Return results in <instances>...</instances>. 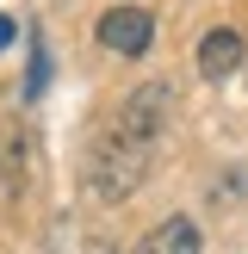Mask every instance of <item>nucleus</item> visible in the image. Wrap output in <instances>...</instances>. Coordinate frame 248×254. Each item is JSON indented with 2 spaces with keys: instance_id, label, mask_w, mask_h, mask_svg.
<instances>
[{
  "instance_id": "obj_4",
  "label": "nucleus",
  "mask_w": 248,
  "mask_h": 254,
  "mask_svg": "<svg viewBox=\"0 0 248 254\" xmlns=\"http://www.w3.org/2000/svg\"><path fill=\"white\" fill-rule=\"evenodd\" d=\"M136 254H198V223L192 217H161L155 230L136 242Z\"/></svg>"
},
{
  "instance_id": "obj_1",
  "label": "nucleus",
  "mask_w": 248,
  "mask_h": 254,
  "mask_svg": "<svg viewBox=\"0 0 248 254\" xmlns=\"http://www.w3.org/2000/svg\"><path fill=\"white\" fill-rule=\"evenodd\" d=\"M168 81H143L130 87V99H124L118 112H112V124L99 130L93 155H87V186H93L99 205H124V198L143 186L149 161H155V143L161 130H168Z\"/></svg>"
},
{
  "instance_id": "obj_2",
  "label": "nucleus",
  "mask_w": 248,
  "mask_h": 254,
  "mask_svg": "<svg viewBox=\"0 0 248 254\" xmlns=\"http://www.w3.org/2000/svg\"><path fill=\"white\" fill-rule=\"evenodd\" d=\"M99 44L112 56H143L155 44V19L143 6H112V12H99Z\"/></svg>"
},
{
  "instance_id": "obj_3",
  "label": "nucleus",
  "mask_w": 248,
  "mask_h": 254,
  "mask_svg": "<svg viewBox=\"0 0 248 254\" xmlns=\"http://www.w3.org/2000/svg\"><path fill=\"white\" fill-rule=\"evenodd\" d=\"M236 68H242V31L236 25H211L198 37V74L205 81H230Z\"/></svg>"
},
{
  "instance_id": "obj_5",
  "label": "nucleus",
  "mask_w": 248,
  "mask_h": 254,
  "mask_svg": "<svg viewBox=\"0 0 248 254\" xmlns=\"http://www.w3.org/2000/svg\"><path fill=\"white\" fill-rule=\"evenodd\" d=\"M12 37H19V25H12L6 12H0V50H12Z\"/></svg>"
}]
</instances>
